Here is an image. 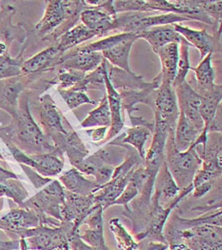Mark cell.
<instances>
[{
  "label": "cell",
  "mask_w": 222,
  "mask_h": 250,
  "mask_svg": "<svg viewBox=\"0 0 222 250\" xmlns=\"http://www.w3.org/2000/svg\"><path fill=\"white\" fill-rule=\"evenodd\" d=\"M222 227L204 225L176 231L170 244L182 240L192 250H222Z\"/></svg>",
  "instance_id": "ba28073f"
},
{
  "label": "cell",
  "mask_w": 222,
  "mask_h": 250,
  "mask_svg": "<svg viewBox=\"0 0 222 250\" xmlns=\"http://www.w3.org/2000/svg\"><path fill=\"white\" fill-rule=\"evenodd\" d=\"M107 71V62L104 60L101 65L89 75H86L85 78L72 87V90L85 92L87 90H100L103 91L105 89V73ZM106 91V90H105Z\"/></svg>",
  "instance_id": "836d02e7"
},
{
  "label": "cell",
  "mask_w": 222,
  "mask_h": 250,
  "mask_svg": "<svg viewBox=\"0 0 222 250\" xmlns=\"http://www.w3.org/2000/svg\"><path fill=\"white\" fill-rule=\"evenodd\" d=\"M156 54L159 55L161 63V71L159 75L161 83H168L173 85L178 71L180 45L177 43L168 44L161 48Z\"/></svg>",
  "instance_id": "603a6c76"
},
{
  "label": "cell",
  "mask_w": 222,
  "mask_h": 250,
  "mask_svg": "<svg viewBox=\"0 0 222 250\" xmlns=\"http://www.w3.org/2000/svg\"><path fill=\"white\" fill-rule=\"evenodd\" d=\"M138 36L139 39L148 42L155 53L168 44H181L184 41L182 36L176 32L173 25L154 27L139 33Z\"/></svg>",
  "instance_id": "e0dca14e"
},
{
  "label": "cell",
  "mask_w": 222,
  "mask_h": 250,
  "mask_svg": "<svg viewBox=\"0 0 222 250\" xmlns=\"http://www.w3.org/2000/svg\"><path fill=\"white\" fill-rule=\"evenodd\" d=\"M74 225L62 222L58 228L40 226L17 235L20 250H71L69 241L74 234Z\"/></svg>",
  "instance_id": "3957f363"
},
{
  "label": "cell",
  "mask_w": 222,
  "mask_h": 250,
  "mask_svg": "<svg viewBox=\"0 0 222 250\" xmlns=\"http://www.w3.org/2000/svg\"><path fill=\"white\" fill-rule=\"evenodd\" d=\"M62 152L67 154L70 164L75 168L81 164L89 154L88 148L82 143L81 138L74 130L70 132L62 147Z\"/></svg>",
  "instance_id": "4dcf8cb0"
},
{
  "label": "cell",
  "mask_w": 222,
  "mask_h": 250,
  "mask_svg": "<svg viewBox=\"0 0 222 250\" xmlns=\"http://www.w3.org/2000/svg\"><path fill=\"white\" fill-rule=\"evenodd\" d=\"M157 183H155L156 190L160 193L161 198L163 197L164 200L172 201L174 200L180 193V188L177 186L173 176L171 175L166 163L164 162L162 167L160 169V172L156 179Z\"/></svg>",
  "instance_id": "1f68e13d"
},
{
  "label": "cell",
  "mask_w": 222,
  "mask_h": 250,
  "mask_svg": "<svg viewBox=\"0 0 222 250\" xmlns=\"http://www.w3.org/2000/svg\"><path fill=\"white\" fill-rule=\"evenodd\" d=\"M201 7L204 13L209 16L215 24L219 31L221 22H222V1H200Z\"/></svg>",
  "instance_id": "f6af8a7d"
},
{
  "label": "cell",
  "mask_w": 222,
  "mask_h": 250,
  "mask_svg": "<svg viewBox=\"0 0 222 250\" xmlns=\"http://www.w3.org/2000/svg\"><path fill=\"white\" fill-rule=\"evenodd\" d=\"M109 228L114 234L117 244L122 250H139L140 244H138L133 236L123 227L120 219L114 218L109 222Z\"/></svg>",
  "instance_id": "e575fe53"
},
{
  "label": "cell",
  "mask_w": 222,
  "mask_h": 250,
  "mask_svg": "<svg viewBox=\"0 0 222 250\" xmlns=\"http://www.w3.org/2000/svg\"><path fill=\"white\" fill-rule=\"evenodd\" d=\"M125 145H110L104 146L92 156L85 158L76 169L82 174L95 176L97 172L103 167H116L121 166L126 157ZM75 168V167H74Z\"/></svg>",
  "instance_id": "30bf717a"
},
{
  "label": "cell",
  "mask_w": 222,
  "mask_h": 250,
  "mask_svg": "<svg viewBox=\"0 0 222 250\" xmlns=\"http://www.w3.org/2000/svg\"><path fill=\"white\" fill-rule=\"evenodd\" d=\"M0 160H1V161H5V160H4V157L1 155V153H0Z\"/></svg>",
  "instance_id": "11a10c76"
},
{
  "label": "cell",
  "mask_w": 222,
  "mask_h": 250,
  "mask_svg": "<svg viewBox=\"0 0 222 250\" xmlns=\"http://www.w3.org/2000/svg\"><path fill=\"white\" fill-rule=\"evenodd\" d=\"M107 130H108V127H99L97 129L86 130V133L90 136V138L92 139L93 142L100 144L105 140Z\"/></svg>",
  "instance_id": "c3c4849f"
},
{
  "label": "cell",
  "mask_w": 222,
  "mask_h": 250,
  "mask_svg": "<svg viewBox=\"0 0 222 250\" xmlns=\"http://www.w3.org/2000/svg\"><path fill=\"white\" fill-rule=\"evenodd\" d=\"M64 201L65 189L59 181H52L48 187L24 202L20 208L34 211L40 220L45 216H50L62 223L61 210Z\"/></svg>",
  "instance_id": "5b68a950"
},
{
  "label": "cell",
  "mask_w": 222,
  "mask_h": 250,
  "mask_svg": "<svg viewBox=\"0 0 222 250\" xmlns=\"http://www.w3.org/2000/svg\"><path fill=\"white\" fill-rule=\"evenodd\" d=\"M24 89L20 77L0 81V108L14 117L19 109V99Z\"/></svg>",
  "instance_id": "ffe728a7"
},
{
  "label": "cell",
  "mask_w": 222,
  "mask_h": 250,
  "mask_svg": "<svg viewBox=\"0 0 222 250\" xmlns=\"http://www.w3.org/2000/svg\"><path fill=\"white\" fill-rule=\"evenodd\" d=\"M23 62L20 56L17 59H12L8 54L0 56V81L20 77Z\"/></svg>",
  "instance_id": "8d00e7d4"
},
{
  "label": "cell",
  "mask_w": 222,
  "mask_h": 250,
  "mask_svg": "<svg viewBox=\"0 0 222 250\" xmlns=\"http://www.w3.org/2000/svg\"><path fill=\"white\" fill-rule=\"evenodd\" d=\"M39 118L44 130V135L50 138L56 148L62 152V147L70 132L74 129L69 125L65 117H63L50 95H44L40 98Z\"/></svg>",
  "instance_id": "277c9868"
},
{
  "label": "cell",
  "mask_w": 222,
  "mask_h": 250,
  "mask_svg": "<svg viewBox=\"0 0 222 250\" xmlns=\"http://www.w3.org/2000/svg\"><path fill=\"white\" fill-rule=\"evenodd\" d=\"M214 182H208V183H204L202 185H200L193 189V197L196 199H200L202 198L203 196H205L211 189L213 188Z\"/></svg>",
  "instance_id": "681fc988"
},
{
  "label": "cell",
  "mask_w": 222,
  "mask_h": 250,
  "mask_svg": "<svg viewBox=\"0 0 222 250\" xmlns=\"http://www.w3.org/2000/svg\"><path fill=\"white\" fill-rule=\"evenodd\" d=\"M13 125L0 128V137L3 142H11L27 155H41L61 151L41 131L40 126L34 121L28 99L23 98L19 104V109L13 117Z\"/></svg>",
  "instance_id": "6da1fadb"
},
{
  "label": "cell",
  "mask_w": 222,
  "mask_h": 250,
  "mask_svg": "<svg viewBox=\"0 0 222 250\" xmlns=\"http://www.w3.org/2000/svg\"><path fill=\"white\" fill-rule=\"evenodd\" d=\"M4 143L18 163L31 167L42 177L49 178L57 176L61 173L64 167L63 153L61 151L41 155H27L11 142Z\"/></svg>",
  "instance_id": "9c48e42d"
},
{
  "label": "cell",
  "mask_w": 222,
  "mask_h": 250,
  "mask_svg": "<svg viewBox=\"0 0 222 250\" xmlns=\"http://www.w3.org/2000/svg\"><path fill=\"white\" fill-rule=\"evenodd\" d=\"M131 173L125 177L112 179L110 182L103 185L101 189L94 194L95 204L101 206L103 210L112 207L113 203L121 195L123 190L129 184Z\"/></svg>",
  "instance_id": "cb8c5ba5"
},
{
  "label": "cell",
  "mask_w": 222,
  "mask_h": 250,
  "mask_svg": "<svg viewBox=\"0 0 222 250\" xmlns=\"http://www.w3.org/2000/svg\"><path fill=\"white\" fill-rule=\"evenodd\" d=\"M168 242H150L144 247H141L140 245L139 250H168Z\"/></svg>",
  "instance_id": "f907efd6"
},
{
  "label": "cell",
  "mask_w": 222,
  "mask_h": 250,
  "mask_svg": "<svg viewBox=\"0 0 222 250\" xmlns=\"http://www.w3.org/2000/svg\"><path fill=\"white\" fill-rule=\"evenodd\" d=\"M139 40L138 34H132L131 37L118 43L115 46L101 52L104 60L110 62L112 66L119 68L128 74H135L129 65V57L133 44Z\"/></svg>",
  "instance_id": "ac0fdd59"
},
{
  "label": "cell",
  "mask_w": 222,
  "mask_h": 250,
  "mask_svg": "<svg viewBox=\"0 0 222 250\" xmlns=\"http://www.w3.org/2000/svg\"><path fill=\"white\" fill-rule=\"evenodd\" d=\"M180 59L178 64V71L176 79L173 83V88L178 86L179 84L182 83L186 81V77L191 70V65L189 61V48L190 44L185 40L180 44Z\"/></svg>",
  "instance_id": "74e56055"
},
{
  "label": "cell",
  "mask_w": 222,
  "mask_h": 250,
  "mask_svg": "<svg viewBox=\"0 0 222 250\" xmlns=\"http://www.w3.org/2000/svg\"><path fill=\"white\" fill-rule=\"evenodd\" d=\"M0 197H8L21 207L28 198V192L18 179H11L0 183Z\"/></svg>",
  "instance_id": "d590c367"
},
{
  "label": "cell",
  "mask_w": 222,
  "mask_h": 250,
  "mask_svg": "<svg viewBox=\"0 0 222 250\" xmlns=\"http://www.w3.org/2000/svg\"><path fill=\"white\" fill-rule=\"evenodd\" d=\"M176 32L190 44V46L196 47L201 52V59H204L208 54L213 53L216 47L220 44L221 34L218 36H211L206 30H196L182 24L177 23L173 25Z\"/></svg>",
  "instance_id": "2e32d148"
},
{
  "label": "cell",
  "mask_w": 222,
  "mask_h": 250,
  "mask_svg": "<svg viewBox=\"0 0 222 250\" xmlns=\"http://www.w3.org/2000/svg\"><path fill=\"white\" fill-rule=\"evenodd\" d=\"M222 85H217L212 92L202 96L200 115L204 124V129L202 131L208 134L218 116V110L222 103Z\"/></svg>",
  "instance_id": "d4e9b609"
},
{
  "label": "cell",
  "mask_w": 222,
  "mask_h": 250,
  "mask_svg": "<svg viewBox=\"0 0 222 250\" xmlns=\"http://www.w3.org/2000/svg\"><path fill=\"white\" fill-rule=\"evenodd\" d=\"M141 193V190L138 187V185L130 180L127 187L123 190L121 195L113 203V206H122L126 209V212H129L130 208H128V205L130 202L134 201Z\"/></svg>",
  "instance_id": "ee69618b"
},
{
  "label": "cell",
  "mask_w": 222,
  "mask_h": 250,
  "mask_svg": "<svg viewBox=\"0 0 222 250\" xmlns=\"http://www.w3.org/2000/svg\"><path fill=\"white\" fill-rule=\"evenodd\" d=\"M59 93L61 94L62 99L65 101V103L69 106L70 109H76L79 106L82 104H97L98 102L97 101H93L92 99H90L85 92H81V91H76V90H72V89H61L58 88Z\"/></svg>",
  "instance_id": "f35d334b"
},
{
  "label": "cell",
  "mask_w": 222,
  "mask_h": 250,
  "mask_svg": "<svg viewBox=\"0 0 222 250\" xmlns=\"http://www.w3.org/2000/svg\"><path fill=\"white\" fill-rule=\"evenodd\" d=\"M103 61L101 53L88 51L82 46L61 56L53 67L60 66V70H76L86 74L95 71Z\"/></svg>",
  "instance_id": "5bb4252c"
},
{
  "label": "cell",
  "mask_w": 222,
  "mask_h": 250,
  "mask_svg": "<svg viewBox=\"0 0 222 250\" xmlns=\"http://www.w3.org/2000/svg\"><path fill=\"white\" fill-rule=\"evenodd\" d=\"M201 133L202 132H200L184 117V115L180 112V116L174 133V141L176 148L180 152L187 151L195 144Z\"/></svg>",
  "instance_id": "4316f807"
},
{
  "label": "cell",
  "mask_w": 222,
  "mask_h": 250,
  "mask_svg": "<svg viewBox=\"0 0 222 250\" xmlns=\"http://www.w3.org/2000/svg\"><path fill=\"white\" fill-rule=\"evenodd\" d=\"M105 90L109 103V108L111 113V125L110 131L103 141V143L108 142L109 140L115 138L124 127V123L121 117V99L119 92L113 87L109 77H108V68L105 73Z\"/></svg>",
  "instance_id": "d6986e66"
},
{
  "label": "cell",
  "mask_w": 222,
  "mask_h": 250,
  "mask_svg": "<svg viewBox=\"0 0 222 250\" xmlns=\"http://www.w3.org/2000/svg\"><path fill=\"white\" fill-rule=\"evenodd\" d=\"M151 136H153V133L150 129L144 126H134L132 128H128L121 137H119L118 139L114 140L109 144L110 145L128 144L131 147H134V149L141 156L142 161H144L146 156L145 145Z\"/></svg>",
  "instance_id": "484cf974"
},
{
  "label": "cell",
  "mask_w": 222,
  "mask_h": 250,
  "mask_svg": "<svg viewBox=\"0 0 222 250\" xmlns=\"http://www.w3.org/2000/svg\"><path fill=\"white\" fill-rule=\"evenodd\" d=\"M11 179H18V176L15 173L0 167V183H3Z\"/></svg>",
  "instance_id": "816d5d0a"
},
{
  "label": "cell",
  "mask_w": 222,
  "mask_h": 250,
  "mask_svg": "<svg viewBox=\"0 0 222 250\" xmlns=\"http://www.w3.org/2000/svg\"><path fill=\"white\" fill-rule=\"evenodd\" d=\"M110 125H111V113H110L107 95L105 92L100 105L89 113L88 117L81 123V126L83 128H89V127H95V126L109 128Z\"/></svg>",
  "instance_id": "d6a6232c"
},
{
  "label": "cell",
  "mask_w": 222,
  "mask_h": 250,
  "mask_svg": "<svg viewBox=\"0 0 222 250\" xmlns=\"http://www.w3.org/2000/svg\"><path fill=\"white\" fill-rule=\"evenodd\" d=\"M96 207L94 195L81 196L65 190V201L61 210L62 222L73 224L74 232H78Z\"/></svg>",
  "instance_id": "7c38bea8"
},
{
  "label": "cell",
  "mask_w": 222,
  "mask_h": 250,
  "mask_svg": "<svg viewBox=\"0 0 222 250\" xmlns=\"http://www.w3.org/2000/svg\"><path fill=\"white\" fill-rule=\"evenodd\" d=\"M95 37H98L96 33L89 30L82 23L76 25L72 29L68 30L61 35L59 44L57 45L61 54L77 47L83 42H87Z\"/></svg>",
  "instance_id": "f546056e"
},
{
  "label": "cell",
  "mask_w": 222,
  "mask_h": 250,
  "mask_svg": "<svg viewBox=\"0 0 222 250\" xmlns=\"http://www.w3.org/2000/svg\"><path fill=\"white\" fill-rule=\"evenodd\" d=\"M179 223L183 226L185 229L204 226V225H215L222 227V211L220 210L218 213H214L212 215L206 217H200L198 219L193 220H185L179 218Z\"/></svg>",
  "instance_id": "7bdbcfd3"
},
{
  "label": "cell",
  "mask_w": 222,
  "mask_h": 250,
  "mask_svg": "<svg viewBox=\"0 0 222 250\" xmlns=\"http://www.w3.org/2000/svg\"><path fill=\"white\" fill-rule=\"evenodd\" d=\"M168 250H192L185 243H174L169 244Z\"/></svg>",
  "instance_id": "db71d44e"
},
{
  "label": "cell",
  "mask_w": 222,
  "mask_h": 250,
  "mask_svg": "<svg viewBox=\"0 0 222 250\" xmlns=\"http://www.w3.org/2000/svg\"><path fill=\"white\" fill-rule=\"evenodd\" d=\"M157 90L158 88L151 87L144 90H119L118 92L121 99V107L127 110L130 116L140 111L139 108H136L139 104L148 105L153 111Z\"/></svg>",
  "instance_id": "7402d4cb"
},
{
  "label": "cell",
  "mask_w": 222,
  "mask_h": 250,
  "mask_svg": "<svg viewBox=\"0 0 222 250\" xmlns=\"http://www.w3.org/2000/svg\"><path fill=\"white\" fill-rule=\"evenodd\" d=\"M61 56L58 46L49 47L30 60L24 62L21 66L22 74H32L40 71H46L52 68L54 63Z\"/></svg>",
  "instance_id": "83f0119b"
},
{
  "label": "cell",
  "mask_w": 222,
  "mask_h": 250,
  "mask_svg": "<svg viewBox=\"0 0 222 250\" xmlns=\"http://www.w3.org/2000/svg\"><path fill=\"white\" fill-rule=\"evenodd\" d=\"M180 112L194 125L200 132L204 129V124L200 115L202 96L190 83L185 81L175 88Z\"/></svg>",
  "instance_id": "4fadbf2b"
},
{
  "label": "cell",
  "mask_w": 222,
  "mask_h": 250,
  "mask_svg": "<svg viewBox=\"0 0 222 250\" xmlns=\"http://www.w3.org/2000/svg\"><path fill=\"white\" fill-rule=\"evenodd\" d=\"M113 7L117 15L129 12H151L147 0L113 1Z\"/></svg>",
  "instance_id": "ab89813d"
},
{
  "label": "cell",
  "mask_w": 222,
  "mask_h": 250,
  "mask_svg": "<svg viewBox=\"0 0 222 250\" xmlns=\"http://www.w3.org/2000/svg\"><path fill=\"white\" fill-rule=\"evenodd\" d=\"M175 130H171L165 145V163L180 190L193 186V180L202 167V160L196 146L185 152H180L174 141Z\"/></svg>",
  "instance_id": "7a4b0ae2"
},
{
  "label": "cell",
  "mask_w": 222,
  "mask_h": 250,
  "mask_svg": "<svg viewBox=\"0 0 222 250\" xmlns=\"http://www.w3.org/2000/svg\"><path fill=\"white\" fill-rule=\"evenodd\" d=\"M1 18H2V16H0V21H1ZM1 23V22H0Z\"/></svg>",
  "instance_id": "9f6ffc18"
},
{
  "label": "cell",
  "mask_w": 222,
  "mask_h": 250,
  "mask_svg": "<svg viewBox=\"0 0 222 250\" xmlns=\"http://www.w3.org/2000/svg\"><path fill=\"white\" fill-rule=\"evenodd\" d=\"M10 38V32L7 28H0V46L7 45L6 42H8Z\"/></svg>",
  "instance_id": "f5cc1de1"
},
{
  "label": "cell",
  "mask_w": 222,
  "mask_h": 250,
  "mask_svg": "<svg viewBox=\"0 0 222 250\" xmlns=\"http://www.w3.org/2000/svg\"><path fill=\"white\" fill-rule=\"evenodd\" d=\"M81 23L98 37H105L116 29L117 14L113 1H104L101 6L89 7L81 14Z\"/></svg>",
  "instance_id": "8fae6325"
},
{
  "label": "cell",
  "mask_w": 222,
  "mask_h": 250,
  "mask_svg": "<svg viewBox=\"0 0 222 250\" xmlns=\"http://www.w3.org/2000/svg\"><path fill=\"white\" fill-rule=\"evenodd\" d=\"M88 8L84 1H49L36 30L40 36L50 34L64 22L81 18V13Z\"/></svg>",
  "instance_id": "8992f818"
},
{
  "label": "cell",
  "mask_w": 222,
  "mask_h": 250,
  "mask_svg": "<svg viewBox=\"0 0 222 250\" xmlns=\"http://www.w3.org/2000/svg\"><path fill=\"white\" fill-rule=\"evenodd\" d=\"M81 240L87 245L94 248H104L107 247L104 239V229L101 228H94L85 230L82 234L79 233Z\"/></svg>",
  "instance_id": "b9f144b4"
},
{
  "label": "cell",
  "mask_w": 222,
  "mask_h": 250,
  "mask_svg": "<svg viewBox=\"0 0 222 250\" xmlns=\"http://www.w3.org/2000/svg\"><path fill=\"white\" fill-rule=\"evenodd\" d=\"M155 130L169 133L176 129L180 110L178 106L177 96L172 84L161 83L157 90L155 106Z\"/></svg>",
  "instance_id": "52a82bcc"
},
{
  "label": "cell",
  "mask_w": 222,
  "mask_h": 250,
  "mask_svg": "<svg viewBox=\"0 0 222 250\" xmlns=\"http://www.w3.org/2000/svg\"><path fill=\"white\" fill-rule=\"evenodd\" d=\"M21 168L23 169V171L25 172V174L28 176V178L30 179V181L32 182V184L34 185V187L39 189V188L44 187L45 185L49 184L52 182V180L50 178H45L42 177L41 175H39L38 172H36L34 169H32L31 167H27V166H23L20 165Z\"/></svg>",
  "instance_id": "bcb514c9"
},
{
  "label": "cell",
  "mask_w": 222,
  "mask_h": 250,
  "mask_svg": "<svg viewBox=\"0 0 222 250\" xmlns=\"http://www.w3.org/2000/svg\"><path fill=\"white\" fill-rule=\"evenodd\" d=\"M212 57L213 53L208 54L204 59H202V62L196 68H191L196 74V79L200 91L198 93L201 96H204L212 92L217 86V84L215 83L216 76L214 68L212 66Z\"/></svg>",
  "instance_id": "f1b7e54d"
},
{
  "label": "cell",
  "mask_w": 222,
  "mask_h": 250,
  "mask_svg": "<svg viewBox=\"0 0 222 250\" xmlns=\"http://www.w3.org/2000/svg\"><path fill=\"white\" fill-rule=\"evenodd\" d=\"M40 226V218L34 211L21 208L12 209L0 219V230L5 231L13 240H16L19 233Z\"/></svg>",
  "instance_id": "9a60e30c"
},
{
  "label": "cell",
  "mask_w": 222,
  "mask_h": 250,
  "mask_svg": "<svg viewBox=\"0 0 222 250\" xmlns=\"http://www.w3.org/2000/svg\"><path fill=\"white\" fill-rule=\"evenodd\" d=\"M86 74L76 70H60L57 82L61 89H71L85 78Z\"/></svg>",
  "instance_id": "60d3db41"
},
{
  "label": "cell",
  "mask_w": 222,
  "mask_h": 250,
  "mask_svg": "<svg viewBox=\"0 0 222 250\" xmlns=\"http://www.w3.org/2000/svg\"><path fill=\"white\" fill-rule=\"evenodd\" d=\"M60 180L65 190L81 196L94 195L101 189V187H99L95 181L87 180L81 172L74 167L66 171Z\"/></svg>",
  "instance_id": "44dd1931"
},
{
  "label": "cell",
  "mask_w": 222,
  "mask_h": 250,
  "mask_svg": "<svg viewBox=\"0 0 222 250\" xmlns=\"http://www.w3.org/2000/svg\"><path fill=\"white\" fill-rule=\"evenodd\" d=\"M69 246H70V249L73 250H111L108 247L94 248V247L87 245L80 238L79 231L75 232L72 235V237L70 238V241H69Z\"/></svg>",
  "instance_id": "7dc6e473"
}]
</instances>
